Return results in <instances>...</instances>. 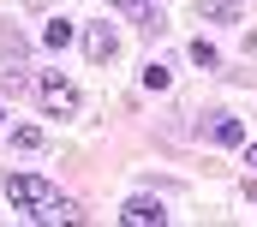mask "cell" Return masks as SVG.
I'll list each match as a JSON object with an SVG mask.
<instances>
[{"mask_svg":"<svg viewBox=\"0 0 257 227\" xmlns=\"http://www.w3.org/2000/svg\"><path fill=\"white\" fill-rule=\"evenodd\" d=\"M6 197L30 215V221H78V203L60 197L48 179H36V173H6Z\"/></svg>","mask_w":257,"mask_h":227,"instance_id":"cell-1","label":"cell"},{"mask_svg":"<svg viewBox=\"0 0 257 227\" xmlns=\"http://www.w3.org/2000/svg\"><path fill=\"white\" fill-rule=\"evenodd\" d=\"M36 96H42V108L54 113V120H72V113H78V90H72L66 78H54V72L36 78Z\"/></svg>","mask_w":257,"mask_h":227,"instance_id":"cell-2","label":"cell"},{"mask_svg":"<svg viewBox=\"0 0 257 227\" xmlns=\"http://www.w3.org/2000/svg\"><path fill=\"white\" fill-rule=\"evenodd\" d=\"M114 48H120V36H114V30H108V24L96 18V24L84 30V54H90L96 66H102V60H114Z\"/></svg>","mask_w":257,"mask_h":227,"instance_id":"cell-3","label":"cell"},{"mask_svg":"<svg viewBox=\"0 0 257 227\" xmlns=\"http://www.w3.org/2000/svg\"><path fill=\"white\" fill-rule=\"evenodd\" d=\"M120 221H132V227H138V221H150V227H156V221H168V209H162L156 197H132L126 209H120Z\"/></svg>","mask_w":257,"mask_h":227,"instance_id":"cell-4","label":"cell"},{"mask_svg":"<svg viewBox=\"0 0 257 227\" xmlns=\"http://www.w3.org/2000/svg\"><path fill=\"white\" fill-rule=\"evenodd\" d=\"M114 6H120V12H126V18H138V24H144V30H150V36H156V30H162V24H168V18H162V12H156V6H150V0H114Z\"/></svg>","mask_w":257,"mask_h":227,"instance_id":"cell-5","label":"cell"},{"mask_svg":"<svg viewBox=\"0 0 257 227\" xmlns=\"http://www.w3.org/2000/svg\"><path fill=\"white\" fill-rule=\"evenodd\" d=\"M197 12H203V18H215V24H239V18H245V6H239V0H197Z\"/></svg>","mask_w":257,"mask_h":227,"instance_id":"cell-6","label":"cell"},{"mask_svg":"<svg viewBox=\"0 0 257 227\" xmlns=\"http://www.w3.org/2000/svg\"><path fill=\"white\" fill-rule=\"evenodd\" d=\"M209 138H215V144H245V126H239L233 113H215V120H209Z\"/></svg>","mask_w":257,"mask_h":227,"instance_id":"cell-7","label":"cell"},{"mask_svg":"<svg viewBox=\"0 0 257 227\" xmlns=\"http://www.w3.org/2000/svg\"><path fill=\"white\" fill-rule=\"evenodd\" d=\"M42 42H48V48H66V42H72V24H66V18H48V24H42Z\"/></svg>","mask_w":257,"mask_h":227,"instance_id":"cell-8","label":"cell"},{"mask_svg":"<svg viewBox=\"0 0 257 227\" xmlns=\"http://www.w3.org/2000/svg\"><path fill=\"white\" fill-rule=\"evenodd\" d=\"M12 150H42V132H36V126H18V132H12Z\"/></svg>","mask_w":257,"mask_h":227,"instance_id":"cell-9","label":"cell"},{"mask_svg":"<svg viewBox=\"0 0 257 227\" xmlns=\"http://www.w3.org/2000/svg\"><path fill=\"white\" fill-rule=\"evenodd\" d=\"M144 84L150 90H168V66H144Z\"/></svg>","mask_w":257,"mask_h":227,"instance_id":"cell-10","label":"cell"},{"mask_svg":"<svg viewBox=\"0 0 257 227\" xmlns=\"http://www.w3.org/2000/svg\"><path fill=\"white\" fill-rule=\"evenodd\" d=\"M245 162H251V168H257V144H245Z\"/></svg>","mask_w":257,"mask_h":227,"instance_id":"cell-11","label":"cell"}]
</instances>
